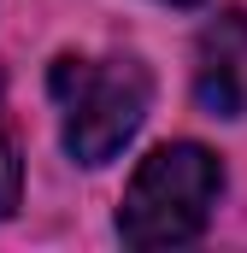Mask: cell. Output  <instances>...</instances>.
I'll use <instances>...</instances> for the list:
<instances>
[{
    "mask_svg": "<svg viewBox=\"0 0 247 253\" xmlns=\"http://www.w3.org/2000/svg\"><path fill=\"white\" fill-rule=\"evenodd\" d=\"M224 194V165L200 141H165L141 159L118 206V236L129 248H177L194 242Z\"/></svg>",
    "mask_w": 247,
    "mask_h": 253,
    "instance_id": "cell-1",
    "label": "cell"
},
{
    "mask_svg": "<svg viewBox=\"0 0 247 253\" xmlns=\"http://www.w3.org/2000/svg\"><path fill=\"white\" fill-rule=\"evenodd\" d=\"M53 100L65 118V153L77 165H106L124 141L141 129L153 83L141 59H77L53 65Z\"/></svg>",
    "mask_w": 247,
    "mask_h": 253,
    "instance_id": "cell-2",
    "label": "cell"
},
{
    "mask_svg": "<svg viewBox=\"0 0 247 253\" xmlns=\"http://www.w3.org/2000/svg\"><path fill=\"white\" fill-rule=\"evenodd\" d=\"M194 94H200V106L212 118H242L247 112V18L242 12H224L200 36Z\"/></svg>",
    "mask_w": 247,
    "mask_h": 253,
    "instance_id": "cell-3",
    "label": "cell"
},
{
    "mask_svg": "<svg viewBox=\"0 0 247 253\" xmlns=\"http://www.w3.org/2000/svg\"><path fill=\"white\" fill-rule=\"evenodd\" d=\"M18 200H24V159H18L12 129L0 124V218H12V212H18Z\"/></svg>",
    "mask_w": 247,
    "mask_h": 253,
    "instance_id": "cell-4",
    "label": "cell"
},
{
    "mask_svg": "<svg viewBox=\"0 0 247 253\" xmlns=\"http://www.w3.org/2000/svg\"><path fill=\"white\" fill-rule=\"evenodd\" d=\"M171 6H194V0H171Z\"/></svg>",
    "mask_w": 247,
    "mask_h": 253,
    "instance_id": "cell-5",
    "label": "cell"
}]
</instances>
